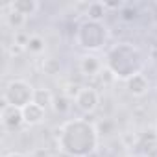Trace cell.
Masks as SVG:
<instances>
[{
	"label": "cell",
	"mask_w": 157,
	"mask_h": 157,
	"mask_svg": "<svg viewBox=\"0 0 157 157\" xmlns=\"http://www.w3.org/2000/svg\"><path fill=\"white\" fill-rule=\"evenodd\" d=\"M57 150L68 157H87L100 142L98 128L85 118H70L57 129Z\"/></svg>",
	"instance_id": "obj_1"
},
{
	"label": "cell",
	"mask_w": 157,
	"mask_h": 157,
	"mask_svg": "<svg viewBox=\"0 0 157 157\" xmlns=\"http://www.w3.org/2000/svg\"><path fill=\"white\" fill-rule=\"evenodd\" d=\"M105 67L115 78L128 82L131 76L142 72L144 57L140 50L133 46L131 43H118L113 48H109L107 57H105Z\"/></svg>",
	"instance_id": "obj_2"
},
{
	"label": "cell",
	"mask_w": 157,
	"mask_h": 157,
	"mask_svg": "<svg viewBox=\"0 0 157 157\" xmlns=\"http://www.w3.org/2000/svg\"><path fill=\"white\" fill-rule=\"evenodd\" d=\"M107 37H109L107 28L102 22H94V21H85L78 28V33H76L78 44L89 52L100 50L107 43Z\"/></svg>",
	"instance_id": "obj_3"
},
{
	"label": "cell",
	"mask_w": 157,
	"mask_h": 157,
	"mask_svg": "<svg viewBox=\"0 0 157 157\" xmlns=\"http://www.w3.org/2000/svg\"><path fill=\"white\" fill-rule=\"evenodd\" d=\"M33 94H35V87L32 83H28L26 80H21V78H15V80H10L6 83L2 100L8 105L24 109L28 104L33 102Z\"/></svg>",
	"instance_id": "obj_4"
},
{
	"label": "cell",
	"mask_w": 157,
	"mask_h": 157,
	"mask_svg": "<svg viewBox=\"0 0 157 157\" xmlns=\"http://www.w3.org/2000/svg\"><path fill=\"white\" fill-rule=\"evenodd\" d=\"M74 104L82 113H93L100 104V94L94 87H82L78 96L74 98Z\"/></svg>",
	"instance_id": "obj_5"
},
{
	"label": "cell",
	"mask_w": 157,
	"mask_h": 157,
	"mask_svg": "<svg viewBox=\"0 0 157 157\" xmlns=\"http://www.w3.org/2000/svg\"><path fill=\"white\" fill-rule=\"evenodd\" d=\"M0 117H2V126L8 131H19L22 126H26L24 124V117H22V109H19V107L4 104Z\"/></svg>",
	"instance_id": "obj_6"
},
{
	"label": "cell",
	"mask_w": 157,
	"mask_h": 157,
	"mask_svg": "<svg viewBox=\"0 0 157 157\" xmlns=\"http://www.w3.org/2000/svg\"><path fill=\"white\" fill-rule=\"evenodd\" d=\"M78 67L83 76H98L104 70V61L96 54H83L78 61Z\"/></svg>",
	"instance_id": "obj_7"
},
{
	"label": "cell",
	"mask_w": 157,
	"mask_h": 157,
	"mask_svg": "<svg viewBox=\"0 0 157 157\" xmlns=\"http://www.w3.org/2000/svg\"><path fill=\"white\" fill-rule=\"evenodd\" d=\"M126 85H128L129 94H133V96H144V94L150 91V82H148V78H146L142 72L131 76L129 80L126 82Z\"/></svg>",
	"instance_id": "obj_8"
},
{
	"label": "cell",
	"mask_w": 157,
	"mask_h": 157,
	"mask_svg": "<svg viewBox=\"0 0 157 157\" xmlns=\"http://www.w3.org/2000/svg\"><path fill=\"white\" fill-rule=\"evenodd\" d=\"M44 115H46V109H43L41 105H37L35 102L28 104L24 109H22V117H24V124L26 126H37L44 120Z\"/></svg>",
	"instance_id": "obj_9"
},
{
	"label": "cell",
	"mask_w": 157,
	"mask_h": 157,
	"mask_svg": "<svg viewBox=\"0 0 157 157\" xmlns=\"http://www.w3.org/2000/svg\"><path fill=\"white\" fill-rule=\"evenodd\" d=\"M10 6H11V10H15L17 13H21L26 19L35 15L39 11V8H41V4L35 2V0H15V2H11Z\"/></svg>",
	"instance_id": "obj_10"
},
{
	"label": "cell",
	"mask_w": 157,
	"mask_h": 157,
	"mask_svg": "<svg viewBox=\"0 0 157 157\" xmlns=\"http://www.w3.org/2000/svg\"><path fill=\"white\" fill-rule=\"evenodd\" d=\"M33 102H35L37 105H41L43 109H48V107H54V102H56V98H54V94H52L48 89H44V87H39V89H35Z\"/></svg>",
	"instance_id": "obj_11"
},
{
	"label": "cell",
	"mask_w": 157,
	"mask_h": 157,
	"mask_svg": "<svg viewBox=\"0 0 157 157\" xmlns=\"http://www.w3.org/2000/svg\"><path fill=\"white\" fill-rule=\"evenodd\" d=\"M105 11H107V10H105L104 2H93V4H87V17H89V21L102 22Z\"/></svg>",
	"instance_id": "obj_12"
},
{
	"label": "cell",
	"mask_w": 157,
	"mask_h": 157,
	"mask_svg": "<svg viewBox=\"0 0 157 157\" xmlns=\"http://www.w3.org/2000/svg\"><path fill=\"white\" fill-rule=\"evenodd\" d=\"M26 50H30L32 54H41V52L44 50V41H43V37L32 35V37H30V43H28V46H26Z\"/></svg>",
	"instance_id": "obj_13"
},
{
	"label": "cell",
	"mask_w": 157,
	"mask_h": 157,
	"mask_svg": "<svg viewBox=\"0 0 157 157\" xmlns=\"http://www.w3.org/2000/svg\"><path fill=\"white\" fill-rule=\"evenodd\" d=\"M8 8L11 10V6H10V4H8ZM6 17H8V22H10L15 30H17V28H21V26L26 22V17H22V15H21V13H17L15 10H11V11H10V15H6Z\"/></svg>",
	"instance_id": "obj_14"
},
{
	"label": "cell",
	"mask_w": 157,
	"mask_h": 157,
	"mask_svg": "<svg viewBox=\"0 0 157 157\" xmlns=\"http://www.w3.org/2000/svg\"><path fill=\"white\" fill-rule=\"evenodd\" d=\"M43 68L46 74H57L59 72V61L57 59H44Z\"/></svg>",
	"instance_id": "obj_15"
},
{
	"label": "cell",
	"mask_w": 157,
	"mask_h": 157,
	"mask_svg": "<svg viewBox=\"0 0 157 157\" xmlns=\"http://www.w3.org/2000/svg\"><path fill=\"white\" fill-rule=\"evenodd\" d=\"M4 157H30V155H26V153H21V151H10V153H6Z\"/></svg>",
	"instance_id": "obj_16"
},
{
	"label": "cell",
	"mask_w": 157,
	"mask_h": 157,
	"mask_svg": "<svg viewBox=\"0 0 157 157\" xmlns=\"http://www.w3.org/2000/svg\"><path fill=\"white\" fill-rule=\"evenodd\" d=\"M131 157H144V155H142V153H139V155H131Z\"/></svg>",
	"instance_id": "obj_17"
},
{
	"label": "cell",
	"mask_w": 157,
	"mask_h": 157,
	"mask_svg": "<svg viewBox=\"0 0 157 157\" xmlns=\"http://www.w3.org/2000/svg\"><path fill=\"white\" fill-rule=\"evenodd\" d=\"M155 133H157V124H155Z\"/></svg>",
	"instance_id": "obj_18"
}]
</instances>
